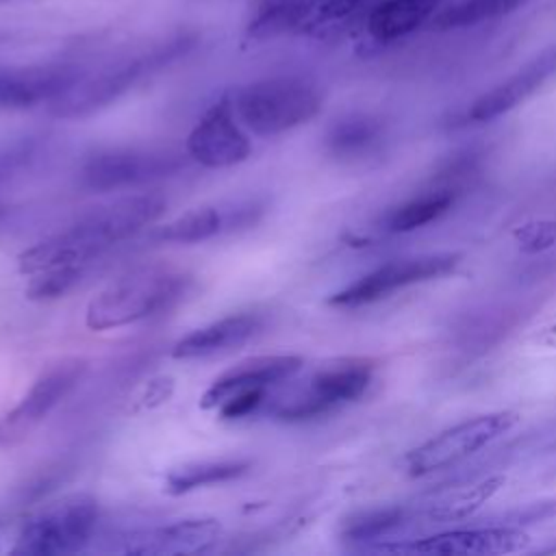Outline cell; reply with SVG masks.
Masks as SVG:
<instances>
[{
    "label": "cell",
    "mask_w": 556,
    "mask_h": 556,
    "mask_svg": "<svg viewBox=\"0 0 556 556\" xmlns=\"http://www.w3.org/2000/svg\"><path fill=\"white\" fill-rule=\"evenodd\" d=\"M161 193H135L96 206L67 228L37 241L17 256L22 274H37L54 265H89L113 245L126 241L165 213Z\"/></svg>",
    "instance_id": "1"
},
{
    "label": "cell",
    "mask_w": 556,
    "mask_h": 556,
    "mask_svg": "<svg viewBox=\"0 0 556 556\" xmlns=\"http://www.w3.org/2000/svg\"><path fill=\"white\" fill-rule=\"evenodd\" d=\"M193 278L169 265L137 267L98 291L85 311L89 330H117L174 308L191 289Z\"/></svg>",
    "instance_id": "2"
},
{
    "label": "cell",
    "mask_w": 556,
    "mask_h": 556,
    "mask_svg": "<svg viewBox=\"0 0 556 556\" xmlns=\"http://www.w3.org/2000/svg\"><path fill=\"white\" fill-rule=\"evenodd\" d=\"M230 102L248 130L274 137L311 122L321 109V93L302 76H267L239 87Z\"/></svg>",
    "instance_id": "3"
},
{
    "label": "cell",
    "mask_w": 556,
    "mask_h": 556,
    "mask_svg": "<svg viewBox=\"0 0 556 556\" xmlns=\"http://www.w3.org/2000/svg\"><path fill=\"white\" fill-rule=\"evenodd\" d=\"M189 46H191V39L180 37L148 54L106 67L96 76H83L63 98H59L52 104V111L54 115L65 119L87 117L91 113H98L109 104H113L115 100H119L124 93H128L146 76L159 72L161 67L182 56Z\"/></svg>",
    "instance_id": "4"
},
{
    "label": "cell",
    "mask_w": 556,
    "mask_h": 556,
    "mask_svg": "<svg viewBox=\"0 0 556 556\" xmlns=\"http://www.w3.org/2000/svg\"><path fill=\"white\" fill-rule=\"evenodd\" d=\"M98 502L89 493H70L28 517L15 539V552L61 556L80 552L93 536Z\"/></svg>",
    "instance_id": "5"
},
{
    "label": "cell",
    "mask_w": 556,
    "mask_h": 556,
    "mask_svg": "<svg viewBox=\"0 0 556 556\" xmlns=\"http://www.w3.org/2000/svg\"><path fill=\"white\" fill-rule=\"evenodd\" d=\"M182 165V156L167 148L109 146L85 156L78 180L89 191L109 193L174 176Z\"/></svg>",
    "instance_id": "6"
},
{
    "label": "cell",
    "mask_w": 556,
    "mask_h": 556,
    "mask_svg": "<svg viewBox=\"0 0 556 556\" xmlns=\"http://www.w3.org/2000/svg\"><path fill=\"white\" fill-rule=\"evenodd\" d=\"M517 419L519 415L515 410H493L458 421L406 454L408 473L428 476L454 467L506 434Z\"/></svg>",
    "instance_id": "7"
},
{
    "label": "cell",
    "mask_w": 556,
    "mask_h": 556,
    "mask_svg": "<svg viewBox=\"0 0 556 556\" xmlns=\"http://www.w3.org/2000/svg\"><path fill=\"white\" fill-rule=\"evenodd\" d=\"M458 263H460V256L452 254V252L421 254V256L389 261V263L363 274L348 287L339 289L337 293H332L328 298V304L339 306V308L367 306V304L387 300L393 293L408 289L413 285L443 278L450 271H454Z\"/></svg>",
    "instance_id": "8"
},
{
    "label": "cell",
    "mask_w": 556,
    "mask_h": 556,
    "mask_svg": "<svg viewBox=\"0 0 556 556\" xmlns=\"http://www.w3.org/2000/svg\"><path fill=\"white\" fill-rule=\"evenodd\" d=\"M374 361L369 358H343L319 369L304 395L291 400L278 408L282 421H308L334 413L337 408L356 402L374 380Z\"/></svg>",
    "instance_id": "9"
},
{
    "label": "cell",
    "mask_w": 556,
    "mask_h": 556,
    "mask_svg": "<svg viewBox=\"0 0 556 556\" xmlns=\"http://www.w3.org/2000/svg\"><path fill=\"white\" fill-rule=\"evenodd\" d=\"M185 150L191 161L208 169L232 167L250 156L252 146L239 126L230 96L219 98L206 109L191 128Z\"/></svg>",
    "instance_id": "10"
},
{
    "label": "cell",
    "mask_w": 556,
    "mask_h": 556,
    "mask_svg": "<svg viewBox=\"0 0 556 556\" xmlns=\"http://www.w3.org/2000/svg\"><path fill=\"white\" fill-rule=\"evenodd\" d=\"M528 536L519 528L510 526H484V528H454L434 532L428 536H410L374 547L376 552L391 554H508L517 552Z\"/></svg>",
    "instance_id": "11"
},
{
    "label": "cell",
    "mask_w": 556,
    "mask_h": 556,
    "mask_svg": "<svg viewBox=\"0 0 556 556\" xmlns=\"http://www.w3.org/2000/svg\"><path fill=\"white\" fill-rule=\"evenodd\" d=\"M74 63L0 65V111H24L37 104H54L80 78Z\"/></svg>",
    "instance_id": "12"
},
{
    "label": "cell",
    "mask_w": 556,
    "mask_h": 556,
    "mask_svg": "<svg viewBox=\"0 0 556 556\" xmlns=\"http://www.w3.org/2000/svg\"><path fill=\"white\" fill-rule=\"evenodd\" d=\"M224 534L219 519L215 517H187L163 526L139 530L126 539L124 552L130 554H204L211 552Z\"/></svg>",
    "instance_id": "13"
},
{
    "label": "cell",
    "mask_w": 556,
    "mask_h": 556,
    "mask_svg": "<svg viewBox=\"0 0 556 556\" xmlns=\"http://www.w3.org/2000/svg\"><path fill=\"white\" fill-rule=\"evenodd\" d=\"M552 76H556V43L534 56L530 63L519 67L513 76L495 85L493 89L484 91L476 98L467 111L460 115V124H478L489 122L523 100H528L534 91H539Z\"/></svg>",
    "instance_id": "14"
},
{
    "label": "cell",
    "mask_w": 556,
    "mask_h": 556,
    "mask_svg": "<svg viewBox=\"0 0 556 556\" xmlns=\"http://www.w3.org/2000/svg\"><path fill=\"white\" fill-rule=\"evenodd\" d=\"M300 367H302V358L295 354H271V356H256V358L241 361L211 382V387L200 397V406L217 408L226 397L239 391L269 389L291 378Z\"/></svg>",
    "instance_id": "15"
},
{
    "label": "cell",
    "mask_w": 556,
    "mask_h": 556,
    "mask_svg": "<svg viewBox=\"0 0 556 556\" xmlns=\"http://www.w3.org/2000/svg\"><path fill=\"white\" fill-rule=\"evenodd\" d=\"M87 371L85 358H63L61 363L48 367L30 384L17 406L7 415L11 426H28L43 419L52 408H56L83 380Z\"/></svg>",
    "instance_id": "16"
},
{
    "label": "cell",
    "mask_w": 556,
    "mask_h": 556,
    "mask_svg": "<svg viewBox=\"0 0 556 556\" xmlns=\"http://www.w3.org/2000/svg\"><path fill=\"white\" fill-rule=\"evenodd\" d=\"M261 326L263 317L258 313H232L219 317L180 337L172 345V356L178 361H191L228 352L250 341L261 330Z\"/></svg>",
    "instance_id": "17"
},
{
    "label": "cell",
    "mask_w": 556,
    "mask_h": 556,
    "mask_svg": "<svg viewBox=\"0 0 556 556\" xmlns=\"http://www.w3.org/2000/svg\"><path fill=\"white\" fill-rule=\"evenodd\" d=\"M443 0H380L369 9L367 33L378 43L408 37L430 22Z\"/></svg>",
    "instance_id": "18"
},
{
    "label": "cell",
    "mask_w": 556,
    "mask_h": 556,
    "mask_svg": "<svg viewBox=\"0 0 556 556\" xmlns=\"http://www.w3.org/2000/svg\"><path fill=\"white\" fill-rule=\"evenodd\" d=\"M384 141L382 124L365 113L337 119L326 132V152L339 161H361L380 150Z\"/></svg>",
    "instance_id": "19"
},
{
    "label": "cell",
    "mask_w": 556,
    "mask_h": 556,
    "mask_svg": "<svg viewBox=\"0 0 556 556\" xmlns=\"http://www.w3.org/2000/svg\"><path fill=\"white\" fill-rule=\"evenodd\" d=\"M252 469V460L248 458H219V460H200L187 463L172 469L165 478V491L169 495H185L204 486L226 484Z\"/></svg>",
    "instance_id": "20"
},
{
    "label": "cell",
    "mask_w": 556,
    "mask_h": 556,
    "mask_svg": "<svg viewBox=\"0 0 556 556\" xmlns=\"http://www.w3.org/2000/svg\"><path fill=\"white\" fill-rule=\"evenodd\" d=\"M456 202V191L452 187H439L421 191L419 195L397 204L387 215L389 232H413L437 219H441Z\"/></svg>",
    "instance_id": "21"
},
{
    "label": "cell",
    "mask_w": 556,
    "mask_h": 556,
    "mask_svg": "<svg viewBox=\"0 0 556 556\" xmlns=\"http://www.w3.org/2000/svg\"><path fill=\"white\" fill-rule=\"evenodd\" d=\"M311 0H252L248 37L265 41L291 28H300Z\"/></svg>",
    "instance_id": "22"
},
{
    "label": "cell",
    "mask_w": 556,
    "mask_h": 556,
    "mask_svg": "<svg viewBox=\"0 0 556 556\" xmlns=\"http://www.w3.org/2000/svg\"><path fill=\"white\" fill-rule=\"evenodd\" d=\"M530 0H452L443 2L430 20L434 28H467L500 20L526 7Z\"/></svg>",
    "instance_id": "23"
},
{
    "label": "cell",
    "mask_w": 556,
    "mask_h": 556,
    "mask_svg": "<svg viewBox=\"0 0 556 556\" xmlns=\"http://www.w3.org/2000/svg\"><path fill=\"white\" fill-rule=\"evenodd\" d=\"M222 232H228L226 211L202 206V208L187 211L185 215L159 226V230L154 232V239L165 243H200Z\"/></svg>",
    "instance_id": "24"
},
{
    "label": "cell",
    "mask_w": 556,
    "mask_h": 556,
    "mask_svg": "<svg viewBox=\"0 0 556 556\" xmlns=\"http://www.w3.org/2000/svg\"><path fill=\"white\" fill-rule=\"evenodd\" d=\"M87 265L83 263H70V265H54L48 269H41L35 274V278L26 287V298L46 302L56 300L65 293H70L85 276Z\"/></svg>",
    "instance_id": "25"
},
{
    "label": "cell",
    "mask_w": 556,
    "mask_h": 556,
    "mask_svg": "<svg viewBox=\"0 0 556 556\" xmlns=\"http://www.w3.org/2000/svg\"><path fill=\"white\" fill-rule=\"evenodd\" d=\"M369 2L371 0H311L300 24V30L321 33L334 28L337 24H343L354 13L365 9Z\"/></svg>",
    "instance_id": "26"
},
{
    "label": "cell",
    "mask_w": 556,
    "mask_h": 556,
    "mask_svg": "<svg viewBox=\"0 0 556 556\" xmlns=\"http://www.w3.org/2000/svg\"><path fill=\"white\" fill-rule=\"evenodd\" d=\"M37 154V143L33 139H24L0 150V182L11 178L15 172L26 167Z\"/></svg>",
    "instance_id": "27"
},
{
    "label": "cell",
    "mask_w": 556,
    "mask_h": 556,
    "mask_svg": "<svg viewBox=\"0 0 556 556\" xmlns=\"http://www.w3.org/2000/svg\"><path fill=\"white\" fill-rule=\"evenodd\" d=\"M267 395V389H248V391H239L230 397H226L217 410L222 415V419H241L245 415H250L252 410H256L263 400Z\"/></svg>",
    "instance_id": "28"
},
{
    "label": "cell",
    "mask_w": 556,
    "mask_h": 556,
    "mask_svg": "<svg viewBox=\"0 0 556 556\" xmlns=\"http://www.w3.org/2000/svg\"><path fill=\"white\" fill-rule=\"evenodd\" d=\"M519 241L523 245L534 243V250L536 248H545V245L556 241V224H528L519 232Z\"/></svg>",
    "instance_id": "29"
},
{
    "label": "cell",
    "mask_w": 556,
    "mask_h": 556,
    "mask_svg": "<svg viewBox=\"0 0 556 556\" xmlns=\"http://www.w3.org/2000/svg\"><path fill=\"white\" fill-rule=\"evenodd\" d=\"M539 341H541L543 345H547V348H554V350H556V324L547 326V328L541 332Z\"/></svg>",
    "instance_id": "30"
},
{
    "label": "cell",
    "mask_w": 556,
    "mask_h": 556,
    "mask_svg": "<svg viewBox=\"0 0 556 556\" xmlns=\"http://www.w3.org/2000/svg\"><path fill=\"white\" fill-rule=\"evenodd\" d=\"M4 2H11V0H0V4H4Z\"/></svg>",
    "instance_id": "31"
},
{
    "label": "cell",
    "mask_w": 556,
    "mask_h": 556,
    "mask_svg": "<svg viewBox=\"0 0 556 556\" xmlns=\"http://www.w3.org/2000/svg\"><path fill=\"white\" fill-rule=\"evenodd\" d=\"M0 437H2V432H0Z\"/></svg>",
    "instance_id": "32"
}]
</instances>
